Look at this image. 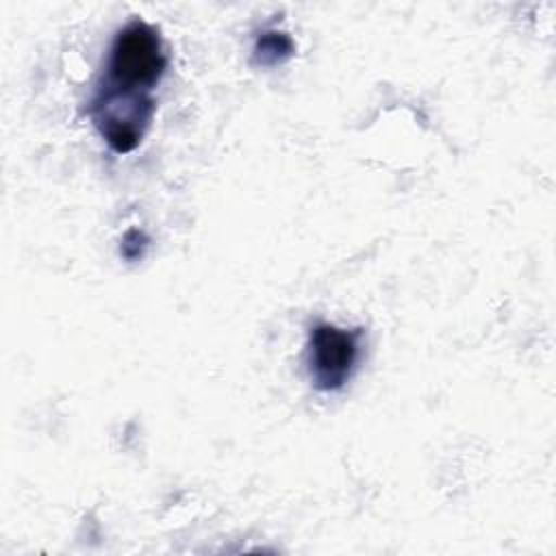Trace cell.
Listing matches in <instances>:
<instances>
[{"label": "cell", "mask_w": 556, "mask_h": 556, "mask_svg": "<svg viewBox=\"0 0 556 556\" xmlns=\"http://www.w3.org/2000/svg\"><path fill=\"white\" fill-rule=\"evenodd\" d=\"M293 54V41L289 35L278 33V30H267L263 33L256 43H254V63L263 67H274L285 63Z\"/></svg>", "instance_id": "277c9868"}, {"label": "cell", "mask_w": 556, "mask_h": 556, "mask_svg": "<svg viewBox=\"0 0 556 556\" xmlns=\"http://www.w3.org/2000/svg\"><path fill=\"white\" fill-rule=\"evenodd\" d=\"M154 109L156 102L152 93L122 89L104 83V87H100L91 100L89 115L111 150L126 154L141 143L152 122Z\"/></svg>", "instance_id": "7a4b0ae2"}, {"label": "cell", "mask_w": 556, "mask_h": 556, "mask_svg": "<svg viewBox=\"0 0 556 556\" xmlns=\"http://www.w3.org/2000/svg\"><path fill=\"white\" fill-rule=\"evenodd\" d=\"M363 330H343L334 324L319 321L308 334V376L317 391H339L350 380Z\"/></svg>", "instance_id": "3957f363"}, {"label": "cell", "mask_w": 556, "mask_h": 556, "mask_svg": "<svg viewBox=\"0 0 556 556\" xmlns=\"http://www.w3.org/2000/svg\"><path fill=\"white\" fill-rule=\"evenodd\" d=\"M165 70L167 54L159 30L143 20H132L111 43L104 83L150 93Z\"/></svg>", "instance_id": "6da1fadb"}]
</instances>
